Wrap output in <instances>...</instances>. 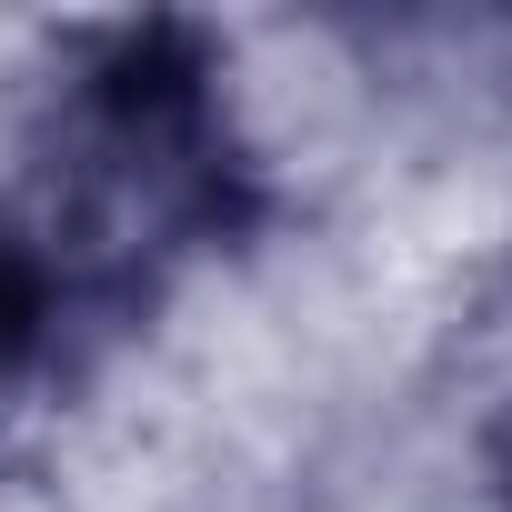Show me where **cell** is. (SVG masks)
Instances as JSON below:
<instances>
[{"label": "cell", "mask_w": 512, "mask_h": 512, "mask_svg": "<svg viewBox=\"0 0 512 512\" xmlns=\"http://www.w3.org/2000/svg\"><path fill=\"white\" fill-rule=\"evenodd\" d=\"M402 111L392 41L332 11L191 21V121L231 241H292L382 181Z\"/></svg>", "instance_id": "6da1fadb"}, {"label": "cell", "mask_w": 512, "mask_h": 512, "mask_svg": "<svg viewBox=\"0 0 512 512\" xmlns=\"http://www.w3.org/2000/svg\"><path fill=\"white\" fill-rule=\"evenodd\" d=\"M0 512H81V502H71V482L51 472V452H41L31 432L0 442Z\"/></svg>", "instance_id": "3957f363"}, {"label": "cell", "mask_w": 512, "mask_h": 512, "mask_svg": "<svg viewBox=\"0 0 512 512\" xmlns=\"http://www.w3.org/2000/svg\"><path fill=\"white\" fill-rule=\"evenodd\" d=\"M81 292L61 282V262L31 241V221L0 201V442L31 432L41 402L61 392V372L91 352L81 342Z\"/></svg>", "instance_id": "7a4b0ae2"}]
</instances>
